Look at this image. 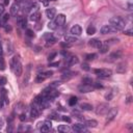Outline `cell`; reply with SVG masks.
<instances>
[{
  "instance_id": "cell-1",
  "label": "cell",
  "mask_w": 133,
  "mask_h": 133,
  "mask_svg": "<svg viewBox=\"0 0 133 133\" xmlns=\"http://www.w3.org/2000/svg\"><path fill=\"white\" fill-rule=\"evenodd\" d=\"M11 69H12V71L15 73L16 76L20 77L21 75H22V71H23V69H22V65H21V61L19 59L18 56H14L12 58V61H11Z\"/></svg>"
},
{
  "instance_id": "cell-2",
  "label": "cell",
  "mask_w": 133,
  "mask_h": 133,
  "mask_svg": "<svg viewBox=\"0 0 133 133\" xmlns=\"http://www.w3.org/2000/svg\"><path fill=\"white\" fill-rule=\"evenodd\" d=\"M109 23H110V25H112L113 27H115L118 31L123 30L125 28V26H126V21L123 18H121V17H113V18H111L109 20Z\"/></svg>"
},
{
  "instance_id": "cell-3",
  "label": "cell",
  "mask_w": 133,
  "mask_h": 133,
  "mask_svg": "<svg viewBox=\"0 0 133 133\" xmlns=\"http://www.w3.org/2000/svg\"><path fill=\"white\" fill-rule=\"evenodd\" d=\"M109 110V107H108V104L107 103H101L97 106L96 108V113L98 115H104L107 113V111Z\"/></svg>"
},
{
  "instance_id": "cell-4",
  "label": "cell",
  "mask_w": 133,
  "mask_h": 133,
  "mask_svg": "<svg viewBox=\"0 0 133 133\" xmlns=\"http://www.w3.org/2000/svg\"><path fill=\"white\" fill-rule=\"evenodd\" d=\"M95 73L99 77H101V78H108V77L112 75L111 70H108V69H96Z\"/></svg>"
},
{
  "instance_id": "cell-5",
  "label": "cell",
  "mask_w": 133,
  "mask_h": 133,
  "mask_svg": "<svg viewBox=\"0 0 133 133\" xmlns=\"http://www.w3.org/2000/svg\"><path fill=\"white\" fill-rule=\"evenodd\" d=\"M52 75H53L52 71H46V72H43V73H40L36 78V82H42V81L46 80L47 78H49V77H51Z\"/></svg>"
},
{
  "instance_id": "cell-6",
  "label": "cell",
  "mask_w": 133,
  "mask_h": 133,
  "mask_svg": "<svg viewBox=\"0 0 133 133\" xmlns=\"http://www.w3.org/2000/svg\"><path fill=\"white\" fill-rule=\"evenodd\" d=\"M117 112H118V110H117V108H110L108 111H107V117H106V124H108V123H110L111 121L113 120V118L116 116V114H117Z\"/></svg>"
},
{
  "instance_id": "cell-7",
  "label": "cell",
  "mask_w": 133,
  "mask_h": 133,
  "mask_svg": "<svg viewBox=\"0 0 133 133\" xmlns=\"http://www.w3.org/2000/svg\"><path fill=\"white\" fill-rule=\"evenodd\" d=\"M101 33L102 34H107V33H112V32H116L118 31L115 27H113L112 25H104L101 28Z\"/></svg>"
},
{
  "instance_id": "cell-8",
  "label": "cell",
  "mask_w": 133,
  "mask_h": 133,
  "mask_svg": "<svg viewBox=\"0 0 133 133\" xmlns=\"http://www.w3.org/2000/svg\"><path fill=\"white\" fill-rule=\"evenodd\" d=\"M79 92L80 93H89V92H93V90L95 89L93 84H86V83H83V84H81L79 87Z\"/></svg>"
},
{
  "instance_id": "cell-9",
  "label": "cell",
  "mask_w": 133,
  "mask_h": 133,
  "mask_svg": "<svg viewBox=\"0 0 133 133\" xmlns=\"http://www.w3.org/2000/svg\"><path fill=\"white\" fill-rule=\"evenodd\" d=\"M54 22L56 23L57 26H62V25H65V23H66V16L64 15V14H59L58 16H55Z\"/></svg>"
},
{
  "instance_id": "cell-10",
  "label": "cell",
  "mask_w": 133,
  "mask_h": 133,
  "mask_svg": "<svg viewBox=\"0 0 133 133\" xmlns=\"http://www.w3.org/2000/svg\"><path fill=\"white\" fill-rule=\"evenodd\" d=\"M73 130L75 132H87V127L81 123H77L73 125Z\"/></svg>"
},
{
  "instance_id": "cell-11",
  "label": "cell",
  "mask_w": 133,
  "mask_h": 133,
  "mask_svg": "<svg viewBox=\"0 0 133 133\" xmlns=\"http://www.w3.org/2000/svg\"><path fill=\"white\" fill-rule=\"evenodd\" d=\"M66 60H67L68 66H74V65H76V64H78V62H79V59H78V57H77L76 55H69Z\"/></svg>"
},
{
  "instance_id": "cell-12",
  "label": "cell",
  "mask_w": 133,
  "mask_h": 133,
  "mask_svg": "<svg viewBox=\"0 0 133 133\" xmlns=\"http://www.w3.org/2000/svg\"><path fill=\"white\" fill-rule=\"evenodd\" d=\"M40 124L42 125V126H41V131H42V132H48V131H50V129H51V127H52L51 122H49V121L41 122Z\"/></svg>"
},
{
  "instance_id": "cell-13",
  "label": "cell",
  "mask_w": 133,
  "mask_h": 133,
  "mask_svg": "<svg viewBox=\"0 0 133 133\" xmlns=\"http://www.w3.org/2000/svg\"><path fill=\"white\" fill-rule=\"evenodd\" d=\"M70 31H71V33L73 34V36L75 37H79L80 34L82 33V28L80 25H74L71 29H70Z\"/></svg>"
},
{
  "instance_id": "cell-14",
  "label": "cell",
  "mask_w": 133,
  "mask_h": 133,
  "mask_svg": "<svg viewBox=\"0 0 133 133\" xmlns=\"http://www.w3.org/2000/svg\"><path fill=\"white\" fill-rule=\"evenodd\" d=\"M122 56V51H117V52H113V53H111L109 56L107 57V61H115L116 59L118 58H121Z\"/></svg>"
},
{
  "instance_id": "cell-15",
  "label": "cell",
  "mask_w": 133,
  "mask_h": 133,
  "mask_svg": "<svg viewBox=\"0 0 133 133\" xmlns=\"http://www.w3.org/2000/svg\"><path fill=\"white\" fill-rule=\"evenodd\" d=\"M46 16H47L48 19L53 20L55 18V16H56V10L53 9V8L47 9V11H46Z\"/></svg>"
},
{
  "instance_id": "cell-16",
  "label": "cell",
  "mask_w": 133,
  "mask_h": 133,
  "mask_svg": "<svg viewBox=\"0 0 133 133\" xmlns=\"http://www.w3.org/2000/svg\"><path fill=\"white\" fill-rule=\"evenodd\" d=\"M74 76H76V73L71 72V71H67V72H64V73H62L61 79H62V80H70L71 78H73Z\"/></svg>"
},
{
  "instance_id": "cell-17",
  "label": "cell",
  "mask_w": 133,
  "mask_h": 133,
  "mask_svg": "<svg viewBox=\"0 0 133 133\" xmlns=\"http://www.w3.org/2000/svg\"><path fill=\"white\" fill-rule=\"evenodd\" d=\"M126 71H127V65L125 62H122L116 67V73L118 74H124Z\"/></svg>"
},
{
  "instance_id": "cell-18",
  "label": "cell",
  "mask_w": 133,
  "mask_h": 133,
  "mask_svg": "<svg viewBox=\"0 0 133 133\" xmlns=\"http://www.w3.org/2000/svg\"><path fill=\"white\" fill-rule=\"evenodd\" d=\"M19 10H20V5H19L17 2L14 3V4L12 5V8H11V14H12L13 16H17V14H18Z\"/></svg>"
},
{
  "instance_id": "cell-19",
  "label": "cell",
  "mask_w": 133,
  "mask_h": 133,
  "mask_svg": "<svg viewBox=\"0 0 133 133\" xmlns=\"http://www.w3.org/2000/svg\"><path fill=\"white\" fill-rule=\"evenodd\" d=\"M89 45L92 46V47H95V48H98L99 49L102 45V42L99 41V40H97V39H94V40H90L89 41Z\"/></svg>"
},
{
  "instance_id": "cell-20",
  "label": "cell",
  "mask_w": 133,
  "mask_h": 133,
  "mask_svg": "<svg viewBox=\"0 0 133 133\" xmlns=\"http://www.w3.org/2000/svg\"><path fill=\"white\" fill-rule=\"evenodd\" d=\"M40 107H37V106H32L31 110H30V114L33 118H37L39 115H40V110H39Z\"/></svg>"
},
{
  "instance_id": "cell-21",
  "label": "cell",
  "mask_w": 133,
  "mask_h": 133,
  "mask_svg": "<svg viewBox=\"0 0 133 133\" xmlns=\"http://www.w3.org/2000/svg\"><path fill=\"white\" fill-rule=\"evenodd\" d=\"M114 95H115V89L114 88H112L111 90H109V92L105 95V99H106L107 101H110V100H112V98L114 97Z\"/></svg>"
},
{
  "instance_id": "cell-22",
  "label": "cell",
  "mask_w": 133,
  "mask_h": 133,
  "mask_svg": "<svg viewBox=\"0 0 133 133\" xmlns=\"http://www.w3.org/2000/svg\"><path fill=\"white\" fill-rule=\"evenodd\" d=\"M17 22H18V24L21 26V27H24L26 26V24H27V21H26V18L25 17H18V20H17Z\"/></svg>"
},
{
  "instance_id": "cell-23",
  "label": "cell",
  "mask_w": 133,
  "mask_h": 133,
  "mask_svg": "<svg viewBox=\"0 0 133 133\" xmlns=\"http://www.w3.org/2000/svg\"><path fill=\"white\" fill-rule=\"evenodd\" d=\"M84 125L86 126V127H88V128H95V127H97L98 122L95 121V120H88V121L85 122Z\"/></svg>"
},
{
  "instance_id": "cell-24",
  "label": "cell",
  "mask_w": 133,
  "mask_h": 133,
  "mask_svg": "<svg viewBox=\"0 0 133 133\" xmlns=\"http://www.w3.org/2000/svg\"><path fill=\"white\" fill-rule=\"evenodd\" d=\"M58 131H59V132L67 133V132H70V131H71V128H70L68 125H60V126H58Z\"/></svg>"
},
{
  "instance_id": "cell-25",
  "label": "cell",
  "mask_w": 133,
  "mask_h": 133,
  "mask_svg": "<svg viewBox=\"0 0 133 133\" xmlns=\"http://www.w3.org/2000/svg\"><path fill=\"white\" fill-rule=\"evenodd\" d=\"M108 50H109V46L108 45H106L105 43H102V45H101V47L99 48V51H100V53H107L108 52Z\"/></svg>"
},
{
  "instance_id": "cell-26",
  "label": "cell",
  "mask_w": 133,
  "mask_h": 133,
  "mask_svg": "<svg viewBox=\"0 0 133 133\" xmlns=\"http://www.w3.org/2000/svg\"><path fill=\"white\" fill-rule=\"evenodd\" d=\"M40 18H41V14L39 12L33 13V14H31V15H30V20L31 21H34V22H36V21H39Z\"/></svg>"
},
{
  "instance_id": "cell-27",
  "label": "cell",
  "mask_w": 133,
  "mask_h": 133,
  "mask_svg": "<svg viewBox=\"0 0 133 133\" xmlns=\"http://www.w3.org/2000/svg\"><path fill=\"white\" fill-rule=\"evenodd\" d=\"M65 41L67 42V43L71 44V43H74V42H77V38L75 36L71 37V36H66L65 37Z\"/></svg>"
},
{
  "instance_id": "cell-28",
  "label": "cell",
  "mask_w": 133,
  "mask_h": 133,
  "mask_svg": "<svg viewBox=\"0 0 133 133\" xmlns=\"http://www.w3.org/2000/svg\"><path fill=\"white\" fill-rule=\"evenodd\" d=\"M80 108L81 109H83V110H92L93 109V105H90V104H88V103H82L81 105H80Z\"/></svg>"
},
{
  "instance_id": "cell-29",
  "label": "cell",
  "mask_w": 133,
  "mask_h": 133,
  "mask_svg": "<svg viewBox=\"0 0 133 133\" xmlns=\"http://www.w3.org/2000/svg\"><path fill=\"white\" fill-rule=\"evenodd\" d=\"M77 102H78V99H77L76 97H71V98H70V100H69V105L73 107L77 104Z\"/></svg>"
},
{
  "instance_id": "cell-30",
  "label": "cell",
  "mask_w": 133,
  "mask_h": 133,
  "mask_svg": "<svg viewBox=\"0 0 133 133\" xmlns=\"http://www.w3.org/2000/svg\"><path fill=\"white\" fill-rule=\"evenodd\" d=\"M86 33L88 34V36H93V34L96 33V28L94 26H89L87 27V29H86Z\"/></svg>"
},
{
  "instance_id": "cell-31",
  "label": "cell",
  "mask_w": 133,
  "mask_h": 133,
  "mask_svg": "<svg viewBox=\"0 0 133 133\" xmlns=\"http://www.w3.org/2000/svg\"><path fill=\"white\" fill-rule=\"evenodd\" d=\"M96 57H97V54H95V53H89V54H86V56H85L86 60H93V59H95Z\"/></svg>"
},
{
  "instance_id": "cell-32",
  "label": "cell",
  "mask_w": 133,
  "mask_h": 133,
  "mask_svg": "<svg viewBox=\"0 0 133 133\" xmlns=\"http://www.w3.org/2000/svg\"><path fill=\"white\" fill-rule=\"evenodd\" d=\"M48 27L50 29H56L57 28V25H56V23H55L54 21H50V22L48 23Z\"/></svg>"
},
{
  "instance_id": "cell-33",
  "label": "cell",
  "mask_w": 133,
  "mask_h": 133,
  "mask_svg": "<svg viewBox=\"0 0 133 133\" xmlns=\"http://www.w3.org/2000/svg\"><path fill=\"white\" fill-rule=\"evenodd\" d=\"M9 19H10V15H9V14H5V15H3L2 19H1V22H2V24H5V23L9 21Z\"/></svg>"
},
{
  "instance_id": "cell-34",
  "label": "cell",
  "mask_w": 133,
  "mask_h": 133,
  "mask_svg": "<svg viewBox=\"0 0 133 133\" xmlns=\"http://www.w3.org/2000/svg\"><path fill=\"white\" fill-rule=\"evenodd\" d=\"M49 118H50V120H56V121H58L59 120V115L57 113H51L50 115H49Z\"/></svg>"
},
{
  "instance_id": "cell-35",
  "label": "cell",
  "mask_w": 133,
  "mask_h": 133,
  "mask_svg": "<svg viewBox=\"0 0 133 133\" xmlns=\"http://www.w3.org/2000/svg\"><path fill=\"white\" fill-rule=\"evenodd\" d=\"M5 69V64H4V59L3 57H0V70H3Z\"/></svg>"
},
{
  "instance_id": "cell-36",
  "label": "cell",
  "mask_w": 133,
  "mask_h": 133,
  "mask_svg": "<svg viewBox=\"0 0 133 133\" xmlns=\"http://www.w3.org/2000/svg\"><path fill=\"white\" fill-rule=\"evenodd\" d=\"M8 80H6L5 77H0V85H5Z\"/></svg>"
},
{
  "instance_id": "cell-37",
  "label": "cell",
  "mask_w": 133,
  "mask_h": 133,
  "mask_svg": "<svg viewBox=\"0 0 133 133\" xmlns=\"http://www.w3.org/2000/svg\"><path fill=\"white\" fill-rule=\"evenodd\" d=\"M58 85H59V82H58V81H54V82L50 83V85H49V87H51V88H55V87L58 86Z\"/></svg>"
},
{
  "instance_id": "cell-38",
  "label": "cell",
  "mask_w": 133,
  "mask_h": 133,
  "mask_svg": "<svg viewBox=\"0 0 133 133\" xmlns=\"http://www.w3.org/2000/svg\"><path fill=\"white\" fill-rule=\"evenodd\" d=\"M93 86H94V88H102L103 87V85L101 84V83H99V82L93 83Z\"/></svg>"
},
{
  "instance_id": "cell-39",
  "label": "cell",
  "mask_w": 133,
  "mask_h": 133,
  "mask_svg": "<svg viewBox=\"0 0 133 133\" xmlns=\"http://www.w3.org/2000/svg\"><path fill=\"white\" fill-rule=\"evenodd\" d=\"M55 56H56V53H55V52L51 53V54L48 56V60H49V61H52V60L54 59V57H55Z\"/></svg>"
},
{
  "instance_id": "cell-40",
  "label": "cell",
  "mask_w": 133,
  "mask_h": 133,
  "mask_svg": "<svg viewBox=\"0 0 133 133\" xmlns=\"http://www.w3.org/2000/svg\"><path fill=\"white\" fill-rule=\"evenodd\" d=\"M26 34H27L28 37H30V38L34 37V33H33V31H32L31 29H27V30H26Z\"/></svg>"
},
{
  "instance_id": "cell-41",
  "label": "cell",
  "mask_w": 133,
  "mask_h": 133,
  "mask_svg": "<svg viewBox=\"0 0 133 133\" xmlns=\"http://www.w3.org/2000/svg\"><path fill=\"white\" fill-rule=\"evenodd\" d=\"M61 120L65 121V122H67V123H71V118H70L69 116H67V115H62Z\"/></svg>"
},
{
  "instance_id": "cell-42",
  "label": "cell",
  "mask_w": 133,
  "mask_h": 133,
  "mask_svg": "<svg viewBox=\"0 0 133 133\" xmlns=\"http://www.w3.org/2000/svg\"><path fill=\"white\" fill-rule=\"evenodd\" d=\"M83 83H86V84H92V79H90V78H84V79H83Z\"/></svg>"
},
{
  "instance_id": "cell-43",
  "label": "cell",
  "mask_w": 133,
  "mask_h": 133,
  "mask_svg": "<svg viewBox=\"0 0 133 133\" xmlns=\"http://www.w3.org/2000/svg\"><path fill=\"white\" fill-rule=\"evenodd\" d=\"M19 118H20V121H21V122H24V121H26V115H25L24 113H22V114H20Z\"/></svg>"
},
{
  "instance_id": "cell-44",
  "label": "cell",
  "mask_w": 133,
  "mask_h": 133,
  "mask_svg": "<svg viewBox=\"0 0 133 133\" xmlns=\"http://www.w3.org/2000/svg\"><path fill=\"white\" fill-rule=\"evenodd\" d=\"M3 13H4V4L0 3V16H1Z\"/></svg>"
},
{
  "instance_id": "cell-45",
  "label": "cell",
  "mask_w": 133,
  "mask_h": 133,
  "mask_svg": "<svg viewBox=\"0 0 133 133\" xmlns=\"http://www.w3.org/2000/svg\"><path fill=\"white\" fill-rule=\"evenodd\" d=\"M82 69L85 70V71H89V68H88V65L87 64H83L82 65Z\"/></svg>"
},
{
  "instance_id": "cell-46",
  "label": "cell",
  "mask_w": 133,
  "mask_h": 133,
  "mask_svg": "<svg viewBox=\"0 0 133 133\" xmlns=\"http://www.w3.org/2000/svg\"><path fill=\"white\" fill-rule=\"evenodd\" d=\"M59 66V61H56V62H52V64L49 65V67H58Z\"/></svg>"
},
{
  "instance_id": "cell-47",
  "label": "cell",
  "mask_w": 133,
  "mask_h": 133,
  "mask_svg": "<svg viewBox=\"0 0 133 133\" xmlns=\"http://www.w3.org/2000/svg\"><path fill=\"white\" fill-rule=\"evenodd\" d=\"M125 33L127 34V36H132V30L129 29V30H125Z\"/></svg>"
},
{
  "instance_id": "cell-48",
  "label": "cell",
  "mask_w": 133,
  "mask_h": 133,
  "mask_svg": "<svg viewBox=\"0 0 133 133\" xmlns=\"http://www.w3.org/2000/svg\"><path fill=\"white\" fill-rule=\"evenodd\" d=\"M61 46H62V47H66V48H69L71 45H70L69 43H61Z\"/></svg>"
},
{
  "instance_id": "cell-49",
  "label": "cell",
  "mask_w": 133,
  "mask_h": 133,
  "mask_svg": "<svg viewBox=\"0 0 133 133\" xmlns=\"http://www.w3.org/2000/svg\"><path fill=\"white\" fill-rule=\"evenodd\" d=\"M5 30L6 31H11L12 30V27L11 26H5Z\"/></svg>"
},
{
  "instance_id": "cell-50",
  "label": "cell",
  "mask_w": 133,
  "mask_h": 133,
  "mask_svg": "<svg viewBox=\"0 0 133 133\" xmlns=\"http://www.w3.org/2000/svg\"><path fill=\"white\" fill-rule=\"evenodd\" d=\"M10 0H4V5H9Z\"/></svg>"
},
{
  "instance_id": "cell-51",
  "label": "cell",
  "mask_w": 133,
  "mask_h": 133,
  "mask_svg": "<svg viewBox=\"0 0 133 133\" xmlns=\"http://www.w3.org/2000/svg\"><path fill=\"white\" fill-rule=\"evenodd\" d=\"M2 105H3V103H2V100H0V109H1V107H2Z\"/></svg>"
},
{
  "instance_id": "cell-52",
  "label": "cell",
  "mask_w": 133,
  "mask_h": 133,
  "mask_svg": "<svg viewBox=\"0 0 133 133\" xmlns=\"http://www.w3.org/2000/svg\"><path fill=\"white\" fill-rule=\"evenodd\" d=\"M0 125H3V122H2V118H0Z\"/></svg>"
},
{
  "instance_id": "cell-53",
  "label": "cell",
  "mask_w": 133,
  "mask_h": 133,
  "mask_svg": "<svg viewBox=\"0 0 133 133\" xmlns=\"http://www.w3.org/2000/svg\"><path fill=\"white\" fill-rule=\"evenodd\" d=\"M2 53V48H1V45H0V54Z\"/></svg>"
},
{
  "instance_id": "cell-54",
  "label": "cell",
  "mask_w": 133,
  "mask_h": 133,
  "mask_svg": "<svg viewBox=\"0 0 133 133\" xmlns=\"http://www.w3.org/2000/svg\"><path fill=\"white\" fill-rule=\"evenodd\" d=\"M1 26H3V25H2V22H1V21H0V27H1Z\"/></svg>"
},
{
  "instance_id": "cell-55",
  "label": "cell",
  "mask_w": 133,
  "mask_h": 133,
  "mask_svg": "<svg viewBox=\"0 0 133 133\" xmlns=\"http://www.w3.org/2000/svg\"><path fill=\"white\" fill-rule=\"evenodd\" d=\"M48 1H56V0H48Z\"/></svg>"
}]
</instances>
